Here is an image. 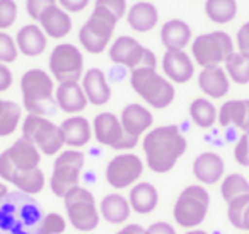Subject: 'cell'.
<instances>
[{
	"mask_svg": "<svg viewBox=\"0 0 249 234\" xmlns=\"http://www.w3.org/2000/svg\"><path fill=\"white\" fill-rule=\"evenodd\" d=\"M56 4L67 11L69 14H75V12H82L90 4V0H56Z\"/></svg>",
	"mask_w": 249,
	"mask_h": 234,
	"instance_id": "43",
	"label": "cell"
},
{
	"mask_svg": "<svg viewBox=\"0 0 249 234\" xmlns=\"http://www.w3.org/2000/svg\"><path fill=\"white\" fill-rule=\"evenodd\" d=\"M86 166V154L80 149H67L56 156L50 176V190L53 195L63 196L72 188L79 186L80 173Z\"/></svg>",
	"mask_w": 249,
	"mask_h": 234,
	"instance_id": "11",
	"label": "cell"
},
{
	"mask_svg": "<svg viewBox=\"0 0 249 234\" xmlns=\"http://www.w3.org/2000/svg\"><path fill=\"white\" fill-rule=\"evenodd\" d=\"M234 159L239 166L249 168V134H242L234 145Z\"/></svg>",
	"mask_w": 249,
	"mask_h": 234,
	"instance_id": "40",
	"label": "cell"
},
{
	"mask_svg": "<svg viewBox=\"0 0 249 234\" xmlns=\"http://www.w3.org/2000/svg\"><path fill=\"white\" fill-rule=\"evenodd\" d=\"M224 70L227 72L231 82L237 86H248L249 84V57L235 50L224 63Z\"/></svg>",
	"mask_w": 249,
	"mask_h": 234,
	"instance_id": "33",
	"label": "cell"
},
{
	"mask_svg": "<svg viewBox=\"0 0 249 234\" xmlns=\"http://www.w3.org/2000/svg\"><path fill=\"white\" fill-rule=\"evenodd\" d=\"M198 87L210 99H222L231 91V79L224 67H208L198 74Z\"/></svg>",
	"mask_w": 249,
	"mask_h": 234,
	"instance_id": "22",
	"label": "cell"
},
{
	"mask_svg": "<svg viewBox=\"0 0 249 234\" xmlns=\"http://www.w3.org/2000/svg\"><path fill=\"white\" fill-rule=\"evenodd\" d=\"M56 4V0H26V12L33 21L38 22L39 16L46 11L48 7Z\"/></svg>",
	"mask_w": 249,
	"mask_h": 234,
	"instance_id": "41",
	"label": "cell"
},
{
	"mask_svg": "<svg viewBox=\"0 0 249 234\" xmlns=\"http://www.w3.org/2000/svg\"><path fill=\"white\" fill-rule=\"evenodd\" d=\"M210 209V193L203 185H190L174 202L173 217L184 229H196L205 222Z\"/></svg>",
	"mask_w": 249,
	"mask_h": 234,
	"instance_id": "6",
	"label": "cell"
},
{
	"mask_svg": "<svg viewBox=\"0 0 249 234\" xmlns=\"http://www.w3.org/2000/svg\"><path fill=\"white\" fill-rule=\"evenodd\" d=\"M38 200L21 192H9L0 200V234H38L43 222Z\"/></svg>",
	"mask_w": 249,
	"mask_h": 234,
	"instance_id": "3",
	"label": "cell"
},
{
	"mask_svg": "<svg viewBox=\"0 0 249 234\" xmlns=\"http://www.w3.org/2000/svg\"><path fill=\"white\" fill-rule=\"evenodd\" d=\"M142 149L147 168L157 175H166L184 156L188 140L178 125H162L143 135Z\"/></svg>",
	"mask_w": 249,
	"mask_h": 234,
	"instance_id": "2",
	"label": "cell"
},
{
	"mask_svg": "<svg viewBox=\"0 0 249 234\" xmlns=\"http://www.w3.org/2000/svg\"><path fill=\"white\" fill-rule=\"evenodd\" d=\"M99 214L109 224H123L128 220L132 207L126 196L120 193H109L99 203Z\"/></svg>",
	"mask_w": 249,
	"mask_h": 234,
	"instance_id": "29",
	"label": "cell"
},
{
	"mask_svg": "<svg viewBox=\"0 0 249 234\" xmlns=\"http://www.w3.org/2000/svg\"><path fill=\"white\" fill-rule=\"evenodd\" d=\"M248 234H249V233H248Z\"/></svg>",
	"mask_w": 249,
	"mask_h": 234,
	"instance_id": "50",
	"label": "cell"
},
{
	"mask_svg": "<svg viewBox=\"0 0 249 234\" xmlns=\"http://www.w3.org/2000/svg\"><path fill=\"white\" fill-rule=\"evenodd\" d=\"M55 80L46 70L29 69L21 77L22 104L31 115L46 117L56 106L55 103Z\"/></svg>",
	"mask_w": 249,
	"mask_h": 234,
	"instance_id": "4",
	"label": "cell"
},
{
	"mask_svg": "<svg viewBox=\"0 0 249 234\" xmlns=\"http://www.w3.org/2000/svg\"><path fill=\"white\" fill-rule=\"evenodd\" d=\"M130 86L145 101V104L154 110H164L171 106L176 98L174 84L152 67H140L132 70Z\"/></svg>",
	"mask_w": 249,
	"mask_h": 234,
	"instance_id": "5",
	"label": "cell"
},
{
	"mask_svg": "<svg viewBox=\"0 0 249 234\" xmlns=\"http://www.w3.org/2000/svg\"><path fill=\"white\" fill-rule=\"evenodd\" d=\"M128 202L133 212L147 215V214L154 212L159 205V192L152 183L139 181L130 188Z\"/></svg>",
	"mask_w": 249,
	"mask_h": 234,
	"instance_id": "27",
	"label": "cell"
},
{
	"mask_svg": "<svg viewBox=\"0 0 249 234\" xmlns=\"http://www.w3.org/2000/svg\"><path fill=\"white\" fill-rule=\"evenodd\" d=\"M22 121V108L16 101L0 98V137L12 135Z\"/></svg>",
	"mask_w": 249,
	"mask_h": 234,
	"instance_id": "32",
	"label": "cell"
},
{
	"mask_svg": "<svg viewBox=\"0 0 249 234\" xmlns=\"http://www.w3.org/2000/svg\"><path fill=\"white\" fill-rule=\"evenodd\" d=\"M126 22L137 33H149L159 22V11L152 2H137L126 12Z\"/></svg>",
	"mask_w": 249,
	"mask_h": 234,
	"instance_id": "28",
	"label": "cell"
},
{
	"mask_svg": "<svg viewBox=\"0 0 249 234\" xmlns=\"http://www.w3.org/2000/svg\"><path fill=\"white\" fill-rule=\"evenodd\" d=\"M205 14L215 24H229L237 16V0H207Z\"/></svg>",
	"mask_w": 249,
	"mask_h": 234,
	"instance_id": "31",
	"label": "cell"
},
{
	"mask_svg": "<svg viewBox=\"0 0 249 234\" xmlns=\"http://www.w3.org/2000/svg\"><path fill=\"white\" fill-rule=\"evenodd\" d=\"M19 57V50L16 45V39L7 31H0V62L9 65L16 62Z\"/></svg>",
	"mask_w": 249,
	"mask_h": 234,
	"instance_id": "36",
	"label": "cell"
},
{
	"mask_svg": "<svg viewBox=\"0 0 249 234\" xmlns=\"http://www.w3.org/2000/svg\"><path fill=\"white\" fill-rule=\"evenodd\" d=\"M120 121L124 134L128 135V137L135 138V140H139L142 135H145L152 128L154 115L143 104L130 103L121 110Z\"/></svg>",
	"mask_w": 249,
	"mask_h": 234,
	"instance_id": "16",
	"label": "cell"
},
{
	"mask_svg": "<svg viewBox=\"0 0 249 234\" xmlns=\"http://www.w3.org/2000/svg\"><path fill=\"white\" fill-rule=\"evenodd\" d=\"M118 19L109 11L101 7H94L87 21L79 29V41L87 53L99 55L109 48L111 38L116 29Z\"/></svg>",
	"mask_w": 249,
	"mask_h": 234,
	"instance_id": "7",
	"label": "cell"
},
{
	"mask_svg": "<svg viewBox=\"0 0 249 234\" xmlns=\"http://www.w3.org/2000/svg\"><path fill=\"white\" fill-rule=\"evenodd\" d=\"M145 234H178V233L173 224L159 220V222H154L149 227H145Z\"/></svg>",
	"mask_w": 249,
	"mask_h": 234,
	"instance_id": "44",
	"label": "cell"
},
{
	"mask_svg": "<svg viewBox=\"0 0 249 234\" xmlns=\"http://www.w3.org/2000/svg\"><path fill=\"white\" fill-rule=\"evenodd\" d=\"M67 219L73 229L80 233H90L99 226L101 214L92 192L84 186H75L63 196Z\"/></svg>",
	"mask_w": 249,
	"mask_h": 234,
	"instance_id": "8",
	"label": "cell"
},
{
	"mask_svg": "<svg viewBox=\"0 0 249 234\" xmlns=\"http://www.w3.org/2000/svg\"><path fill=\"white\" fill-rule=\"evenodd\" d=\"M225 162L220 154L213 151L201 152L193 161V175L200 185H215L224 179Z\"/></svg>",
	"mask_w": 249,
	"mask_h": 234,
	"instance_id": "19",
	"label": "cell"
},
{
	"mask_svg": "<svg viewBox=\"0 0 249 234\" xmlns=\"http://www.w3.org/2000/svg\"><path fill=\"white\" fill-rule=\"evenodd\" d=\"M220 195L225 202L239 198V196L249 195V181L239 173H231L220 183Z\"/></svg>",
	"mask_w": 249,
	"mask_h": 234,
	"instance_id": "34",
	"label": "cell"
},
{
	"mask_svg": "<svg viewBox=\"0 0 249 234\" xmlns=\"http://www.w3.org/2000/svg\"><path fill=\"white\" fill-rule=\"evenodd\" d=\"M241 231H248L249 233V203L244 209V214H242V227Z\"/></svg>",
	"mask_w": 249,
	"mask_h": 234,
	"instance_id": "47",
	"label": "cell"
},
{
	"mask_svg": "<svg viewBox=\"0 0 249 234\" xmlns=\"http://www.w3.org/2000/svg\"><path fill=\"white\" fill-rule=\"evenodd\" d=\"M55 103L56 108L67 115H79L87 108V101L80 82H62L55 89Z\"/></svg>",
	"mask_w": 249,
	"mask_h": 234,
	"instance_id": "21",
	"label": "cell"
},
{
	"mask_svg": "<svg viewBox=\"0 0 249 234\" xmlns=\"http://www.w3.org/2000/svg\"><path fill=\"white\" fill-rule=\"evenodd\" d=\"M60 130L63 134V140L69 149H82L94 137L92 123L82 115H72L60 123Z\"/></svg>",
	"mask_w": 249,
	"mask_h": 234,
	"instance_id": "20",
	"label": "cell"
},
{
	"mask_svg": "<svg viewBox=\"0 0 249 234\" xmlns=\"http://www.w3.org/2000/svg\"><path fill=\"white\" fill-rule=\"evenodd\" d=\"M67 229V219L58 212L45 214L38 234H63Z\"/></svg>",
	"mask_w": 249,
	"mask_h": 234,
	"instance_id": "35",
	"label": "cell"
},
{
	"mask_svg": "<svg viewBox=\"0 0 249 234\" xmlns=\"http://www.w3.org/2000/svg\"><path fill=\"white\" fill-rule=\"evenodd\" d=\"M41 152L35 144L21 137L9 149L0 152V178L16 186L26 195H38L46 185L43 169L39 168Z\"/></svg>",
	"mask_w": 249,
	"mask_h": 234,
	"instance_id": "1",
	"label": "cell"
},
{
	"mask_svg": "<svg viewBox=\"0 0 249 234\" xmlns=\"http://www.w3.org/2000/svg\"><path fill=\"white\" fill-rule=\"evenodd\" d=\"M184 234H208V233H207V231H203V229H198V227H196V229H188Z\"/></svg>",
	"mask_w": 249,
	"mask_h": 234,
	"instance_id": "49",
	"label": "cell"
},
{
	"mask_svg": "<svg viewBox=\"0 0 249 234\" xmlns=\"http://www.w3.org/2000/svg\"><path fill=\"white\" fill-rule=\"evenodd\" d=\"M107 53H109L111 62L116 63V65L126 67L130 70L140 69V67L157 69L156 53L147 46H143L133 36H118L114 41H111Z\"/></svg>",
	"mask_w": 249,
	"mask_h": 234,
	"instance_id": "13",
	"label": "cell"
},
{
	"mask_svg": "<svg viewBox=\"0 0 249 234\" xmlns=\"http://www.w3.org/2000/svg\"><path fill=\"white\" fill-rule=\"evenodd\" d=\"M193 41V31L190 24L183 19H169L160 28V43L166 52L184 50Z\"/></svg>",
	"mask_w": 249,
	"mask_h": 234,
	"instance_id": "25",
	"label": "cell"
},
{
	"mask_svg": "<svg viewBox=\"0 0 249 234\" xmlns=\"http://www.w3.org/2000/svg\"><path fill=\"white\" fill-rule=\"evenodd\" d=\"M217 121L220 127H235L249 134V99H229L218 110Z\"/></svg>",
	"mask_w": 249,
	"mask_h": 234,
	"instance_id": "26",
	"label": "cell"
},
{
	"mask_svg": "<svg viewBox=\"0 0 249 234\" xmlns=\"http://www.w3.org/2000/svg\"><path fill=\"white\" fill-rule=\"evenodd\" d=\"M21 130L22 137L31 142V144H35L43 156L60 154L63 145H65L60 125L53 123L46 117L28 113V117L22 118Z\"/></svg>",
	"mask_w": 249,
	"mask_h": 234,
	"instance_id": "10",
	"label": "cell"
},
{
	"mask_svg": "<svg viewBox=\"0 0 249 234\" xmlns=\"http://www.w3.org/2000/svg\"><path fill=\"white\" fill-rule=\"evenodd\" d=\"M9 193V188H7V185L5 183H0V200L4 198L5 195Z\"/></svg>",
	"mask_w": 249,
	"mask_h": 234,
	"instance_id": "48",
	"label": "cell"
},
{
	"mask_svg": "<svg viewBox=\"0 0 249 234\" xmlns=\"http://www.w3.org/2000/svg\"><path fill=\"white\" fill-rule=\"evenodd\" d=\"M114 234H145V227L140 226V224H126Z\"/></svg>",
	"mask_w": 249,
	"mask_h": 234,
	"instance_id": "46",
	"label": "cell"
},
{
	"mask_svg": "<svg viewBox=\"0 0 249 234\" xmlns=\"http://www.w3.org/2000/svg\"><path fill=\"white\" fill-rule=\"evenodd\" d=\"M19 7L16 0H0V31H7L18 19Z\"/></svg>",
	"mask_w": 249,
	"mask_h": 234,
	"instance_id": "37",
	"label": "cell"
},
{
	"mask_svg": "<svg viewBox=\"0 0 249 234\" xmlns=\"http://www.w3.org/2000/svg\"><path fill=\"white\" fill-rule=\"evenodd\" d=\"M92 134L101 145H106V147H111L114 151H132L139 144V140L124 134L120 117H116L114 113H109V111H103V113H97L94 117Z\"/></svg>",
	"mask_w": 249,
	"mask_h": 234,
	"instance_id": "14",
	"label": "cell"
},
{
	"mask_svg": "<svg viewBox=\"0 0 249 234\" xmlns=\"http://www.w3.org/2000/svg\"><path fill=\"white\" fill-rule=\"evenodd\" d=\"M234 39L225 31H210L196 36L191 41L193 62L201 69L220 67L234 53Z\"/></svg>",
	"mask_w": 249,
	"mask_h": 234,
	"instance_id": "9",
	"label": "cell"
},
{
	"mask_svg": "<svg viewBox=\"0 0 249 234\" xmlns=\"http://www.w3.org/2000/svg\"><path fill=\"white\" fill-rule=\"evenodd\" d=\"M12 82H14L12 70L9 69V65L0 62V93H5V91L11 89Z\"/></svg>",
	"mask_w": 249,
	"mask_h": 234,
	"instance_id": "45",
	"label": "cell"
},
{
	"mask_svg": "<svg viewBox=\"0 0 249 234\" xmlns=\"http://www.w3.org/2000/svg\"><path fill=\"white\" fill-rule=\"evenodd\" d=\"M235 46H237V52L249 57V21L244 22L235 33Z\"/></svg>",
	"mask_w": 249,
	"mask_h": 234,
	"instance_id": "42",
	"label": "cell"
},
{
	"mask_svg": "<svg viewBox=\"0 0 249 234\" xmlns=\"http://www.w3.org/2000/svg\"><path fill=\"white\" fill-rule=\"evenodd\" d=\"M39 28L45 31L48 38L63 39L72 31V18L67 11H63L58 4L48 7L38 19Z\"/></svg>",
	"mask_w": 249,
	"mask_h": 234,
	"instance_id": "23",
	"label": "cell"
},
{
	"mask_svg": "<svg viewBox=\"0 0 249 234\" xmlns=\"http://www.w3.org/2000/svg\"><path fill=\"white\" fill-rule=\"evenodd\" d=\"M94 7L106 9V11H109L118 21H120L121 18H124V14L128 12L126 0H96V2H94Z\"/></svg>",
	"mask_w": 249,
	"mask_h": 234,
	"instance_id": "39",
	"label": "cell"
},
{
	"mask_svg": "<svg viewBox=\"0 0 249 234\" xmlns=\"http://www.w3.org/2000/svg\"><path fill=\"white\" fill-rule=\"evenodd\" d=\"M248 203H249V195L239 196V198L227 203V219L235 229H241L242 227V214H244V209L248 207Z\"/></svg>",
	"mask_w": 249,
	"mask_h": 234,
	"instance_id": "38",
	"label": "cell"
},
{
	"mask_svg": "<svg viewBox=\"0 0 249 234\" xmlns=\"http://www.w3.org/2000/svg\"><path fill=\"white\" fill-rule=\"evenodd\" d=\"M190 118L196 127L207 130V128H212L217 123L218 110L207 98H196L190 104Z\"/></svg>",
	"mask_w": 249,
	"mask_h": 234,
	"instance_id": "30",
	"label": "cell"
},
{
	"mask_svg": "<svg viewBox=\"0 0 249 234\" xmlns=\"http://www.w3.org/2000/svg\"><path fill=\"white\" fill-rule=\"evenodd\" d=\"M162 72L164 77L169 79L173 84H186L195 76V62L193 57L184 50L176 52H166L162 57Z\"/></svg>",
	"mask_w": 249,
	"mask_h": 234,
	"instance_id": "17",
	"label": "cell"
},
{
	"mask_svg": "<svg viewBox=\"0 0 249 234\" xmlns=\"http://www.w3.org/2000/svg\"><path fill=\"white\" fill-rule=\"evenodd\" d=\"M143 169H145V164L139 156L132 152H121L107 162L104 176L113 188H132L142 178Z\"/></svg>",
	"mask_w": 249,
	"mask_h": 234,
	"instance_id": "15",
	"label": "cell"
},
{
	"mask_svg": "<svg viewBox=\"0 0 249 234\" xmlns=\"http://www.w3.org/2000/svg\"><path fill=\"white\" fill-rule=\"evenodd\" d=\"M50 76L58 84L80 82L84 76V53L72 43H60L52 50L48 58Z\"/></svg>",
	"mask_w": 249,
	"mask_h": 234,
	"instance_id": "12",
	"label": "cell"
},
{
	"mask_svg": "<svg viewBox=\"0 0 249 234\" xmlns=\"http://www.w3.org/2000/svg\"><path fill=\"white\" fill-rule=\"evenodd\" d=\"M80 86H82L89 104H94V106H104L109 103L111 96H113L106 74L97 67H92V69L84 72L82 79H80Z\"/></svg>",
	"mask_w": 249,
	"mask_h": 234,
	"instance_id": "18",
	"label": "cell"
},
{
	"mask_svg": "<svg viewBox=\"0 0 249 234\" xmlns=\"http://www.w3.org/2000/svg\"><path fill=\"white\" fill-rule=\"evenodd\" d=\"M16 45H18L19 53H22L24 57L35 58V57L43 55V52L48 46V36L45 35L39 24L29 22L24 24L16 35Z\"/></svg>",
	"mask_w": 249,
	"mask_h": 234,
	"instance_id": "24",
	"label": "cell"
}]
</instances>
